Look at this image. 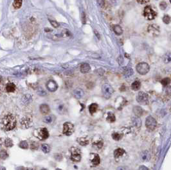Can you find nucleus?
<instances>
[{"mask_svg": "<svg viewBox=\"0 0 171 170\" xmlns=\"http://www.w3.org/2000/svg\"><path fill=\"white\" fill-rule=\"evenodd\" d=\"M1 125L6 130H13L16 125V120L12 114L6 115L1 120Z\"/></svg>", "mask_w": 171, "mask_h": 170, "instance_id": "obj_1", "label": "nucleus"}, {"mask_svg": "<svg viewBox=\"0 0 171 170\" xmlns=\"http://www.w3.org/2000/svg\"><path fill=\"white\" fill-rule=\"evenodd\" d=\"M143 16L146 19L151 21L156 18V17L157 16V13L152 9L151 6L148 5V6H145L144 10H143Z\"/></svg>", "mask_w": 171, "mask_h": 170, "instance_id": "obj_2", "label": "nucleus"}, {"mask_svg": "<svg viewBox=\"0 0 171 170\" xmlns=\"http://www.w3.org/2000/svg\"><path fill=\"white\" fill-rule=\"evenodd\" d=\"M136 69L140 74L145 75V74L149 73L150 70V67L149 65L146 62H140V63L137 64L136 67Z\"/></svg>", "mask_w": 171, "mask_h": 170, "instance_id": "obj_3", "label": "nucleus"}, {"mask_svg": "<svg viewBox=\"0 0 171 170\" xmlns=\"http://www.w3.org/2000/svg\"><path fill=\"white\" fill-rule=\"evenodd\" d=\"M71 152V157L70 159L72 161L74 162H79L81 160V152L79 148L77 147H72L70 149Z\"/></svg>", "mask_w": 171, "mask_h": 170, "instance_id": "obj_4", "label": "nucleus"}, {"mask_svg": "<svg viewBox=\"0 0 171 170\" xmlns=\"http://www.w3.org/2000/svg\"><path fill=\"white\" fill-rule=\"evenodd\" d=\"M102 91L103 95L106 99H109L114 93V89L111 85L108 84H105L102 87Z\"/></svg>", "mask_w": 171, "mask_h": 170, "instance_id": "obj_5", "label": "nucleus"}, {"mask_svg": "<svg viewBox=\"0 0 171 170\" xmlns=\"http://www.w3.org/2000/svg\"><path fill=\"white\" fill-rule=\"evenodd\" d=\"M34 134L36 137L40 140H45L49 137V132L46 128H39L35 131Z\"/></svg>", "mask_w": 171, "mask_h": 170, "instance_id": "obj_6", "label": "nucleus"}, {"mask_svg": "<svg viewBox=\"0 0 171 170\" xmlns=\"http://www.w3.org/2000/svg\"><path fill=\"white\" fill-rule=\"evenodd\" d=\"M74 125L72 123L66 122L63 125V129H62V133L63 134L67 136H71L74 132Z\"/></svg>", "mask_w": 171, "mask_h": 170, "instance_id": "obj_7", "label": "nucleus"}, {"mask_svg": "<svg viewBox=\"0 0 171 170\" xmlns=\"http://www.w3.org/2000/svg\"><path fill=\"white\" fill-rule=\"evenodd\" d=\"M157 125V121L152 116H148L145 120V126L149 130H153Z\"/></svg>", "mask_w": 171, "mask_h": 170, "instance_id": "obj_8", "label": "nucleus"}, {"mask_svg": "<svg viewBox=\"0 0 171 170\" xmlns=\"http://www.w3.org/2000/svg\"><path fill=\"white\" fill-rule=\"evenodd\" d=\"M149 97L147 93L144 92H139L136 96V101L142 105H146L148 103Z\"/></svg>", "mask_w": 171, "mask_h": 170, "instance_id": "obj_9", "label": "nucleus"}, {"mask_svg": "<svg viewBox=\"0 0 171 170\" xmlns=\"http://www.w3.org/2000/svg\"><path fill=\"white\" fill-rule=\"evenodd\" d=\"M147 31L151 35L156 37L160 34V27L156 24H152L148 26Z\"/></svg>", "mask_w": 171, "mask_h": 170, "instance_id": "obj_10", "label": "nucleus"}, {"mask_svg": "<svg viewBox=\"0 0 171 170\" xmlns=\"http://www.w3.org/2000/svg\"><path fill=\"white\" fill-rule=\"evenodd\" d=\"M46 86L47 89L50 92L56 91L57 89H58V85L57 82L53 80H50L49 81H48Z\"/></svg>", "mask_w": 171, "mask_h": 170, "instance_id": "obj_11", "label": "nucleus"}, {"mask_svg": "<svg viewBox=\"0 0 171 170\" xmlns=\"http://www.w3.org/2000/svg\"><path fill=\"white\" fill-rule=\"evenodd\" d=\"M73 95L75 96V98L77 99H81L84 96V92L82 89L77 88L73 91Z\"/></svg>", "mask_w": 171, "mask_h": 170, "instance_id": "obj_12", "label": "nucleus"}, {"mask_svg": "<svg viewBox=\"0 0 171 170\" xmlns=\"http://www.w3.org/2000/svg\"><path fill=\"white\" fill-rule=\"evenodd\" d=\"M93 155V157L91 159V164L92 165L94 166H96L100 164V157L98 154H95V153H92Z\"/></svg>", "mask_w": 171, "mask_h": 170, "instance_id": "obj_13", "label": "nucleus"}, {"mask_svg": "<svg viewBox=\"0 0 171 170\" xmlns=\"http://www.w3.org/2000/svg\"><path fill=\"white\" fill-rule=\"evenodd\" d=\"M132 123L134 127L136 128H139L142 125V120L140 119V118L138 116H135V117H132Z\"/></svg>", "mask_w": 171, "mask_h": 170, "instance_id": "obj_14", "label": "nucleus"}, {"mask_svg": "<svg viewBox=\"0 0 171 170\" xmlns=\"http://www.w3.org/2000/svg\"><path fill=\"white\" fill-rule=\"evenodd\" d=\"M150 159H151V154L147 150L141 153V159L143 162H147V161H149Z\"/></svg>", "mask_w": 171, "mask_h": 170, "instance_id": "obj_15", "label": "nucleus"}, {"mask_svg": "<svg viewBox=\"0 0 171 170\" xmlns=\"http://www.w3.org/2000/svg\"><path fill=\"white\" fill-rule=\"evenodd\" d=\"M90 66L88 64L84 63L81 66V72L83 74L88 73L89 71H90Z\"/></svg>", "mask_w": 171, "mask_h": 170, "instance_id": "obj_16", "label": "nucleus"}, {"mask_svg": "<svg viewBox=\"0 0 171 170\" xmlns=\"http://www.w3.org/2000/svg\"><path fill=\"white\" fill-rule=\"evenodd\" d=\"M50 110V107L47 104H42L40 105V111L43 114H48Z\"/></svg>", "mask_w": 171, "mask_h": 170, "instance_id": "obj_17", "label": "nucleus"}, {"mask_svg": "<svg viewBox=\"0 0 171 170\" xmlns=\"http://www.w3.org/2000/svg\"><path fill=\"white\" fill-rule=\"evenodd\" d=\"M133 112L136 115V116L140 117V116H142V114H143V108L142 107H139V106H135L133 108Z\"/></svg>", "mask_w": 171, "mask_h": 170, "instance_id": "obj_18", "label": "nucleus"}, {"mask_svg": "<svg viewBox=\"0 0 171 170\" xmlns=\"http://www.w3.org/2000/svg\"><path fill=\"white\" fill-rule=\"evenodd\" d=\"M20 123L22 126H23L25 128H28L31 125V120L29 118H24L22 119H21Z\"/></svg>", "mask_w": 171, "mask_h": 170, "instance_id": "obj_19", "label": "nucleus"}, {"mask_svg": "<svg viewBox=\"0 0 171 170\" xmlns=\"http://www.w3.org/2000/svg\"><path fill=\"white\" fill-rule=\"evenodd\" d=\"M125 153H126V152L124 149L118 148L115 150V152H114V157H115V158L117 159V158L122 156Z\"/></svg>", "mask_w": 171, "mask_h": 170, "instance_id": "obj_20", "label": "nucleus"}, {"mask_svg": "<svg viewBox=\"0 0 171 170\" xmlns=\"http://www.w3.org/2000/svg\"><path fill=\"white\" fill-rule=\"evenodd\" d=\"M113 30H114V32H115V34L117 35H122V33H123V30H122V28L120 25H116L114 26Z\"/></svg>", "mask_w": 171, "mask_h": 170, "instance_id": "obj_21", "label": "nucleus"}, {"mask_svg": "<svg viewBox=\"0 0 171 170\" xmlns=\"http://www.w3.org/2000/svg\"><path fill=\"white\" fill-rule=\"evenodd\" d=\"M16 90V85L13 83H8L6 85V91L8 93H12Z\"/></svg>", "mask_w": 171, "mask_h": 170, "instance_id": "obj_22", "label": "nucleus"}, {"mask_svg": "<svg viewBox=\"0 0 171 170\" xmlns=\"http://www.w3.org/2000/svg\"><path fill=\"white\" fill-rule=\"evenodd\" d=\"M98 109V105L96 103H92L89 106V111L91 114H93Z\"/></svg>", "mask_w": 171, "mask_h": 170, "instance_id": "obj_23", "label": "nucleus"}, {"mask_svg": "<svg viewBox=\"0 0 171 170\" xmlns=\"http://www.w3.org/2000/svg\"><path fill=\"white\" fill-rule=\"evenodd\" d=\"M106 119L109 122L113 123L116 120V117H115L113 113L111 112H109L107 113V118H106Z\"/></svg>", "mask_w": 171, "mask_h": 170, "instance_id": "obj_24", "label": "nucleus"}, {"mask_svg": "<svg viewBox=\"0 0 171 170\" xmlns=\"http://www.w3.org/2000/svg\"><path fill=\"white\" fill-rule=\"evenodd\" d=\"M32 98L31 95H30V94H26L22 98V101L25 105H27V104L29 103L30 102L32 101Z\"/></svg>", "mask_w": 171, "mask_h": 170, "instance_id": "obj_25", "label": "nucleus"}, {"mask_svg": "<svg viewBox=\"0 0 171 170\" xmlns=\"http://www.w3.org/2000/svg\"><path fill=\"white\" fill-rule=\"evenodd\" d=\"M77 142H79V144H81V146H87L89 144V141L87 139H86L84 137H81L78 138Z\"/></svg>", "mask_w": 171, "mask_h": 170, "instance_id": "obj_26", "label": "nucleus"}, {"mask_svg": "<svg viewBox=\"0 0 171 170\" xmlns=\"http://www.w3.org/2000/svg\"><path fill=\"white\" fill-rule=\"evenodd\" d=\"M141 87V83L139 81H134L131 85V88L133 91H138Z\"/></svg>", "mask_w": 171, "mask_h": 170, "instance_id": "obj_27", "label": "nucleus"}, {"mask_svg": "<svg viewBox=\"0 0 171 170\" xmlns=\"http://www.w3.org/2000/svg\"><path fill=\"white\" fill-rule=\"evenodd\" d=\"M103 144H104V143H103L102 140H101V139H99L98 141H96L95 142H93V147L97 149H101L103 146Z\"/></svg>", "mask_w": 171, "mask_h": 170, "instance_id": "obj_28", "label": "nucleus"}, {"mask_svg": "<svg viewBox=\"0 0 171 170\" xmlns=\"http://www.w3.org/2000/svg\"><path fill=\"white\" fill-rule=\"evenodd\" d=\"M41 149H42L43 152L45 153H48L50 152V146L47 144H42L41 146Z\"/></svg>", "mask_w": 171, "mask_h": 170, "instance_id": "obj_29", "label": "nucleus"}, {"mask_svg": "<svg viewBox=\"0 0 171 170\" xmlns=\"http://www.w3.org/2000/svg\"><path fill=\"white\" fill-rule=\"evenodd\" d=\"M124 74L125 77H126V78L129 77V76H131V75L133 74V70H132V69H131V68L128 69H126V71H124Z\"/></svg>", "mask_w": 171, "mask_h": 170, "instance_id": "obj_30", "label": "nucleus"}, {"mask_svg": "<svg viewBox=\"0 0 171 170\" xmlns=\"http://www.w3.org/2000/svg\"><path fill=\"white\" fill-rule=\"evenodd\" d=\"M8 153L5 150H0V159H6L8 157Z\"/></svg>", "mask_w": 171, "mask_h": 170, "instance_id": "obj_31", "label": "nucleus"}, {"mask_svg": "<svg viewBox=\"0 0 171 170\" xmlns=\"http://www.w3.org/2000/svg\"><path fill=\"white\" fill-rule=\"evenodd\" d=\"M53 116H47L44 118L43 121L46 123H51L53 121Z\"/></svg>", "mask_w": 171, "mask_h": 170, "instance_id": "obj_32", "label": "nucleus"}, {"mask_svg": "<svg viewBox=\"0 0 171 170\" xmlns=\"http://www.w3.org/2000/svg\"><path fill=\"white\" fill-rule=\"evenodd\" d=\"M13 5L14 8H19L22 5V0H14Z\"/></svg>", "mask_w": 171, "mask_h": 170, "instance_id": "obj_33", "label": "nucleus"}, {"mask_svg": "<svg viewBox=\"0 0 171 170\" xmlns=\"http://www.w3.org/2000/svg\"><path fill=\"white\" fill-rule=\"evenodd\" d=\"M112 137L115 141H119L122 137V134L119 133H113L112 134Z\"/></svg>", "mask_w": 171, "mask_h": 170, "instance_id": "obj_34", "label": "nucleus"}, {"mask_svg": "<svg viewBox=\"0 0 171 170\" xmlns=\"http://www.w3.org/2000/svg\"><path fill=\"white\" fill-rule=\"evenodd\" d=\"M163 60H164L165 63H169V62H171V53H167L166 54L164 55Z\"/></svg>", "mask_w": 171, "mask_h": 170, "instance_id": "obj_35", "label": "nucleus"}, {"mask_svg": "<svg viewBox=\"0 0 171 170\" xmlns=\"http://www.w3.org/2000/svg\"><path fill=\"white\" fill-rule=\"evenodd\" d=\"M19 147H20L21 148H23V149H27L28 148V142H27L26 141H21L20 143H19Z\"/></svg>", "mask_w": 171, "mask_h": 170, "instance_id": "obj_36", "label": "nucleus"}, {"mask_svg": "<svg viewBox=\"0 0 171 170\" xmlns=\"http://www.w3.org/2000/svg\"><path fill=\"white\" fill-rule=\"evenodd\" d=\"M5 144L6 147H12L13 146V142L10 138H6L5 140Z\"/></svg>", "mask_w": 171, "mask_h": 170, "instance_id": "obj_37", "label": "nucleus"}, {"mask_svg": "<svg viewBox=\"0 0 171 170\" xmlns=\"http://www.w3.org/2000/svg\"><path fill=\"white\" fill-rule=\"evenodd\" d=\"M163 21L164 23L169 24L171 21V17L169 15H165L163 17Z\"/></svg>", "mask_w": 171, "mask_h": 170, "instance_id": "obj_38", "label": "nucleus"}, {"mask_svg": "<svg viewBox=\"0 0 171 170\" xmlns=\"http://www.w3.org/2000/svg\"><path fill=\"white\" fill-rule=\"evenodd\" d=\"M161 83L164 86H167L170 83V78H165L163 79L162 81H161Z\"/></svg>", "mask_w": 171, "mask_h": 170, "instance_id": "obj_39", "label": "nucleus"}, {"mask_svg": "<svg viewBox=\"0 0 171 170\" xmlns=\"http://www.w3.org/2000/svg\"><path fill=\"white\" fill-rule=\"evenodd\" d=\"M49 21H50L51 25H52V26H53L54 28H58L59 26V23H57L56 21L55 20H51V19H49Z\"/></svg>", "mask_w": 171, "mask_h": 170, "instance_id": "obj_40", "label": "nucleus"}, {"mask_svg": "<svg viewBox=\"0 0 171 170\" xmlns=\"http://www.w3.org/2000/svg\"><path fill=\"white\" fill-rule=\"evenodd\" d=\"M160 7L161 9L164 10L166 9V8L167 7V4L166 2L165 1L161 2L160 4Z\"/></svg>", "mask_w": 171, "mask_h": 170, "instance_id": "obj_41", "label": "nucleus"}, {"mask_svg": "<svg viewBox=\"0 0 171 170\" xmlns=\"http://www.w3.org/2000/svg\"><path fill=\"white\" fill-rule=\"evenodd\" d=\"M39 147V144L38 142H34L31 144V149L32 150H37Z\"/></svg>", "mask_w": 171, "mask_h": 170, "instance_id": "obj_42", "label": "nucleus"}, {"mask_svg": "<svg viewBox=\"0 0 171 170\" xmlns=\"http://www.w3.org/2000/svg\"><path fill=\"white\" fill-rule=\"evenodd\" d=\"M38 94H39V95H40V96H45L46 94V92L44 91L43 89L40 88L38 91Z\"/></svg>", "mask_w": 171, "mask_h": 170, "instance_id": "obj_43", "label": "nucleus"}, {"mask_svg": "<svg viewBox=\"0 0 171 170\" xmlns=\"http://www.w3.org/2000/svg\"><path fill=\"white\" fill-rule=\"evenodd\" d=\"M62 35L64 37H69L70 35V33L69 32V31L68 30H64L63 32H62Z\"/></svg>", "mask_w": 171, "mask_h": 170, "instance_id": "obj_44", "label": "nucleus"}, {"mask_svg": "<svg viewBox=\"0 0 171 170\" xmlns=\"http://www.w3.org/2000/svg\"><path fill=\"white\" fill-rule=\"evenodd\" d=\"M58 109V111H59V112H64V105H59V107H58L57 108Z\"/></svg>", "mask_w": 171, "mask_h": 170, "instance_id": "obj_45", "label": "nucleus"}, {"mask_svg": "<svg viewBox=\"0 0 171 170\" xmlns=\"http://www.w3.org/2000/svg\"><path fill=\"white\" fill-rule=\"evenodd\" d=\"M81 18H82V22L83 24L86 23V16L84 12L82 13V16H81Z\"/></svg>", "mask_w": 171, "mask_h": 170, "instance_id": "obj_46", "label": "nucleus"}, {"mask_svg": "<svg viewBox=\"0 0 171 170\" xmlns=\"http://www.w3.org/2000/svg\"><path fill=\"white\" fill-rule=\"evenodd\" d=\"M123 61H124L123 57L120 55L118 59V63H119V64H122L123 63Z\"/></svg>", "mask_w": 171, "mask_h": 170, "instance_id": "obj_47", "label": "nucleus"}, {"mask_svg": "<svg viewBox=\"0 0 171 170\" xmlns=\"http://www.w3.org/2000/svg\"><path fill=\"white\" fill-rule=\"evenodd\" d=\"M136 1L141 4H144V3H147L149 0H136Z\"/></svg>", "mask_w": 171, "mask_h": 170, "instance_id": "obj_48", "label": "nucleus"}, {"mask_svg": "<svg viewBox=\"0 0 171 170\" xmlns=\"http://www.w3.org/2000/svg\"><path fill=\"white\" fill-rule=\"evenodd\" d=\"M117 170H128V168L126 166H120L117 169Z\"/></svg>", "mask_w": 171, "mask_h": 170, "instance_id": "obj_49", "label": "nucleus"}, {"mask_svg": "<svg viewBox=\"0 0 171 170\" xmlns=\"http://www.w3.org/2000/svg\"><path fill=\"white\" fill-rule=\"evenodd\" d=\"M138 170H149V169H148L146 166H141L139 168Z\"/></svg>", "mask_w": 171, "mask_h": 170, "instance_id": "obj_50", "label": "nucleus"}, {"mask_svg": "<svg viewBox=\"0 0 171 170\" xmlns=\"http://www.w3.org/2000/svg\"><path fill=\"white\" fill-rule=\"evenodd\" d=\"M94 33H95V35H96V37L98 38V39H100V34H99V33L98 32L96 31V30H94Z\"/></svg>", "mask_w": 171, "mask_h": 170, "instance_id": "obj_51", "label": "nucleus"}, {"mask_svg": "<svg viewBox=\"0 0 171 170\" xmlns=\"http://www.w3.org/2000/svg\"><path fill=\"white\" fill-rule=\"evenodd\" d=\"M17 170H27V168L24 167H19L17 168Z\"/></svg>", "mask_w": 171, "mask_h": 170, "instance_id": "obj_52", "label": "nucleus"}, {"mask_svg": "<svg viewBox=\"0 0 171 170\" xmlns=\"http://www.w3.org/2000/svg\"><path fill=\"white\" fill-rule=\"evenodd\" d=\"M0 170H6V168L4 166H0Z\"/></svg>", "mask_w": 171, "mask_h": 170, "instance_id": "obj_53", "label": "nucleus"}, {"mask_svg": "<svg viewBox=\"0 0 171 170\" xmlns=\"http://www.w3.org/2000/svg\"><path fill=\"white\" fill-rule=\"evenodd\" d=\"M27 170H35L32 168H27Z\"/></svg>", "mask_w": 171, "mask_h": 170, "instance_id": "obj_54", "label": "nucleus"}, {"mask_svg": "<svg viewBox=\"0 0 171 170\" xmlns=\"http://www.w3.org/2000/svg\"><path fill=\"white\" fill-rule=\"evenodd\" d=\"M55 170H61V169H59V168H57Z\"/></svg>", "mask_w": 171, "mask_h": 170, "instance_id": "obj_55", "label": "nucleus"}, {"mask_svg": "<svg viewBox=\"0 0 171 170\" xmlns=\"http://www.w3.org/2000/svg\"><path fill=\"white\" fill-rule=\"evenodd\" d=\"M46 170V169H45V168H43V169H42V170Z\"/></svg>", "mask_w": 171, "mask_h": 170, "instance_id": "obj_56", "label": "nucleus"}, {"mask_svg": "<svg viewBox=\"0 0 171 170\" xmlns=\"http://www.w3.org/2000/svg\"><path fill=\"white\" fill-rule=\"evenodd\" d=\"M0 146H1V142H0Z\"/></svg>", "mask_w": 171, "mask_h": 170, "instance_id": "obj_57", "label": "nucleus"}, {"mask_svg": "<svg viewBox=\"0 0 171 170\" xmlns=\"http://www.w3.org/2000/svg\"><path fill=\"white\" fill-rule=\"evenodd\" d=\"M0 92H1V89H0Z\"/></svg>", "mask_w": 171, "mask_h": 170, "instance_id": "obj_58", "label": "nucleus"}]
</instances>
